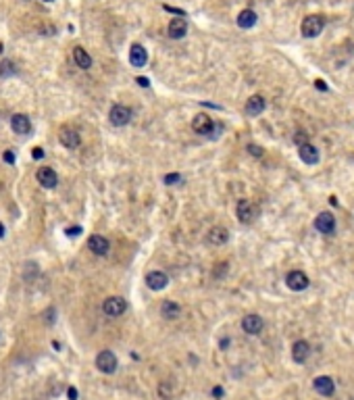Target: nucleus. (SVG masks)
Instances as JSON below:
<instances>
[{
  "label": "nucleus",
  "instance_id": "f257e3e1",
  "mask_svg": "<svg viewBox=\"0 0 354 400\" xmlns=\"http://www.w3.org/2000/svg\"><path fill=\"white\" fill-rule=\"evenodd\" d=\"M235 213H238V219L242 223H252L254 219L259 217V206L254 204L252 200L242 198V200L238 202V206H235Z\"/></svg>",
  "mask_w": 354,
  "mask_h": 400
},
{
  "label": "nucleus",
  "instance_id": "72a5a7b5",
  "mask_svg": "<svg viewBox=\"0 0 354 400\" xmlns=\"http://www.w3.org/2000/svg\"><path fill=\"white\" fill-rule=\"evenodd\" d=\"M67 233H69V236H79L81 227H71V229H67Z\"/></svg>",
  "mask_w": 354,
  "mask_h": 400
},
{
  "label": "nucleus",
  "instance_id": "412c9836",
  "mask_svg": "<svg viewBox=\"0 0 354 400\" xmlns=\"http://www.w3.org/2000/svg\"><path fill=\"white\" fill-rule=\"evenodd\" d=\"M36 177H38V182L44 186V188H54L56 186V173L50 167H40L38 173H36Z\"/></svg>",
  "mask_w": 354,
  "mask_h": 400
},
{
  "label": "nucleus",
  "instance_id": "39448f33",
  "mask_svg": "<svg viewBox=\"0 0 354 400\" xmlns=\"http://www.w3.org/2000/svg\"><path fill=\"white\" fill-rule=\"evenodd\" d=\"M125 309H127V302L121 296H110V298L104 300V305H102V311L108 317H119V315L125 313Z\"/></svg>",
  "mask_w": 354,
  "mask_h": 400
},
{
  "label": "nucleus",
  "instance_id": "5701e85b",
  "mask_svg": "<svg viewBox=\"0 0 354 400\" xmlns=\"http://www.w3.org/2000/svg\"><path fill=\"white\" fill-rule=\"evenodd\" d=\"M238 25L242 27V30H250V27H254V25H257V13L250 11V9L242 11L238 15Z\"/></svg>",
  "mask_w": 354,
  "mask_h": 400
},
{
  "label": "nucleus",
  "instance_id": "c85d7f7f",
  "mask_svg": "<svg viewBox=\"0 0 354 400\" xmlns=\"http://www.w3.org/2000/svg\"><path fill=\"white\" fill-rule=\"evenodd\" d=\"M5 161H7L9 165H13V163H15V155H13L11 150H7V153H5Z\"/></svg>",
  "mask_w": 354,
  "mask_h": 400
},
{
  "label": "nucleus",
  "instance_id": "bb28decb",
  "mask_svg": "<svg viewBox=\"0 0 354 400\" xmlns=\"http://www.w3.org/2000/svg\"><path fill=\"white\" fill-rule=\"evenodd\" d=\"M294 142L298 144V146H302V144H308V142H306V134H304V131H298V134L294 136Z\"/></svg>",
  "mask_w": 354,
  "mask_h": 400
},
{
  "label": "nucleus",
  "instance_id": "a878e982",
  "mask_svg": "<svg viewBox=\"0 0 354 400\" xmlns=\"http://www.w3.org/2000/svg\"><path fill=\"white\" fill-rule=\"evenodd\" d=\"M165 182L167 184H177V182H181V175L179 173H169V175H165Z\"/></svg>",
  "mask_w": 354,
  "mask_h": 400
},
{
  "label": "nucleus",
  "instance_id": "ddd939ff",
  "mask_svg": "<svg viewBox=\"0 0 354 400\" xmlns=\"http://www.w3.org/2000/svg\"><path fill=\"white\" fill-rule=\"evenodd\" d=\"M146 61H148V52H146V48L142 46V44H134V46H132V50H130V63H132L134 67H144V65H146Z\"/></svg>",
  "mask_w": 354,
  "mask_h": 400
},
{
  "label": "nucleus",
  "instance_id": "7c9ffc66",
  "mask_svg": "<svg viewBox=\"0 0 354 400\" xmlns=\"http://www.w3.org/2000/svg\"><path fill=\"white\" fill-rule=\"evenodd\" d=\"M315 86H317V90H321V92L327 90V84H325L323 79H317V81H315Z\"/></svg>",
  "mask_w": 354,
  "mask_h": 400
},
{
  "label": "nucleus",
  "instance_id": "c756f323",
  "mask_svg": "<svg viewBox=\"0 0 354 400\" xmlns=\"http://www.w3.org/2000/svg\"><path fill=\"white\" fill-rule=\"evenodd\" d=\"M136 84H140L142 88H148V86H150V81H148L146 77H138V79H136Z\"/></svg>",
  "mask_w": 354,
  "mask_h": 400
},
{
  "label": "nucleus",
  "instance_id": "9b49d317",
  "mask_svg": "<svg viewBox=\"0 0 354 400\" xmlns=\"http://www.w3.org/2000/svg\"><path fill=\"white\" fill-rule=\"evenodd\" d=\"M167 34H169V38H173V40H179V38H183V36L188 34V23H186V19L175 17L171 23H169V27H167Z\"/></svg>",
  "mask_w": 354,
  "mask_h": 400
},
{
  "label": "nucleus",
  "instance_id": "4be33fe9",
  "mask_svg": "<svg viewBox=\"0 0 354 400\" xmlns=\"http://www.w3.org/2000/svg\"><path fill=\"white\" fill-rule=\"evenodd\" d=\"M161 315L165 317V319H177V317L181 315V307L177 305V302H173V300H165L163 305H161Z\"/></svg>",
  "mask_w": 354,
  "mask_h": 400
},
{
  "label": "nucleus",
  "instance_id": "1a4fd4ad",
  "mask_svg": "<svg viewBox=\"0 0 354 400\" xmlns=\"http://www.w3.org/2000/svg\"><path fill=\"white\" fill-rule=\"evenodd\" d=\"M308 354H310V344H308L306 340L294 342V346H292V358H294V363H306Z\"/></svg>",
  "mask_w": 354,
  "mask_h": 400
},
{
  "label": "nucleus",
  "instance_id": "4468645a",
  "mask_svg": "<svg viewBox=\"0 0 354 400\" xmlns=\"http://www.w3.org/2000/svg\"><path fill=\"white\" fill-rule=\"evenodd\" d=\"M244 111H246V115L248 117H257V115H261L263 111H265V98H263V96H250V98H248V102H246V108H244Z\"/></svg>",
  "mask_w": 354,
  "mask_h": 400
},
{
  "label": "nucleus",
  "instance_id": "c9c22d12",
  "mask_svg": "<svg viewBox=\"0 0 354 400\" xmlns=\"http://www.w3.org/2000/svg\"><path fill=\"white\" fill-rule=\"evenodd\" d=\"M3 236H5V225L0 223V238H3Z\"/></svg>",
  "mask_w": 354,
  "mask_h": 400
},
{
  "label": "nucleus",
  "instance_id": "aec40b11",
  "mask_svg": "<svg viewBox=\"0 0 354 400\" xmlns=\"http://www.w3.org/2000/svg\"><path fill=\"white\" fill-rule=\"evenodd\" d=\"M167 284H169V280L163 271H152V273L146 275V286L150 290H163Z\"/></svg>",
  "mask_w": 354,
  "mask_h": 400
},
{
  "label": "nucleus",
  "instance_id": "473e14b6",
  "mask_svg": "<svg viewBox=\"0 0 354 400\" xmlns=\"http://www.w3.org/2000/svg\"><path fill=\"white\" fill-rule=\"evenodd\" d=\"M32 157H34V159H42V157H44V150H42V148H34Z\"/></svg>",
  "mask_w": 354,
  "mask_h": 400
},
{
  "label": "nucleus",
  "instance_id": "f704fd0d",
  "mask_svg": "<svg viewBox=\"0 0 354 400\" xmlns=\"http://www.w3.org/2000/svg\"><path fill=\"white\" fill-rule=\"evenodd\" d=\"M212 396L221 398V396H223V390H221V388H212Z\"/></svg>",
  "mask_w": 354,
  "mask_h": 400
},
{
  "label": "nucleus",
  "instance_id": "423d86ee",
  "mask_svg": "<svg viewBox=\"0 0 354 400\" xmlns=\"http://www.w3.org/2000/svg\"><path fill=\"white\" fill-rule=\"evenodd\" d=\"M286 284H288L290 290H294V292H302V290L308 288L310 282L306 278V273H302V271H290L288 278H286Z\"/></svg>",
  "mask_w": 354,
  "mask_h": 400
},
{
  "label": "nucleus",
  "instance_id": "f3484780",
  "mask_svg": "<svg viewBox=\"0 0 354 400\" xmlns=\"http://www.w3.org/2000/svg\"><path fill=\"white\" fill-rule=\"evenodd\" d=\"M59 140L65 148H77L79 146V134L75 129H69V127H63L61 134H59Z\"/></svg>",
  "mask_w": 354,
  "mask_h": 400
},
{
  "label": "nucleus",
  "instance_id": "20e7f679",
  "mask_svg": "<svg viewBox=\"0 0 354 400\" xmlns=\"http://www.w3.org/2000/svg\"><path fill=\"white\" fill-rule=\"evenodd\" d=\"M96 367L100 369L102 373H112V371L117 369V356H115V352H110V350L98 352V356H96Z\"/></svg>",
  "mask_w": 354,
  "mask_h": 400
},
{
  "label": "nucleus",
  "instance_id": "2f4dec72",
  "mask_svg": "<svg viewBox=\"0 0 354 400\" xmlns=\"http://www.w3.org/2000/svg\"><path fill=\"white\" fill-rule=\"evenodd\" d=\"M67 396H69V400H77V390H75V388H69V390H67Z\"/></svg>",
  "mask_w": 354,
  "mask_h": 400
},
{
  "label": "nucleus",
  "instance_id": "7ed1b4c3",
  "mask_svg": "<svg viewBox=\"0 0 354 400\" xmlns=\"http://www.w3.org/2000/svg\"><path fill=\"white\" fill-rule=\"evenodd\" d=\"M108 119H110L112 125L123 127V125H127V123L132 121V108H130V106H125V104H115V106L110 108Z\"/></svg>",
  "mask_w": 354,
  "mask_h": 400
},
{
  "label": "nucleus",
  "instance_id": "b1692460",
  "mask_svg": "<svg viewBox=\"0 0 354 400\" xmlns=\"http://www.w3.org/2000/svg\"><path fill=\"white\" fill-rule=\"evenodd\" d=\"M73 59H75L77 67H81V69H90V67H92V57H90V54L83 50L81 46H75V48H73Z\"/></svg>",
  "mask_w": 354,
  "mask_h": 400
},
{
  "label": "nucleus",
  "instance_id": "dca6fc26",
  "mask_svg": "<svg viewBox=\"0 0 354 400\" xmlns=\"http://www.w3.org/2000/svg\"><path fill=\"white\" fill-rule=\"evenodd\" d=\"M192 129H194L196 134H210V129H212V121H210V117H208V115H204V113L196 115V117L192 119Z\"/></svg>",
  "mask_w": 354,
  "mask_h": 400
},
{
  "label": "nucleus",
  "instance_id": "f8f14e48",
  "mask_svg": "<svg viewBox=\"0 0 354 400\" xmlns=\"http://www.w3.org/2000/svg\"><path fill=\"white\" fill-rule=\"evenodd\" d=\"M313 385H315V390H317L321 396H333V392H335V383H333V379L327 377V375H319V377L313 381Z\"/></svg>",
  "mask_w": 354,
  "mask_h": 400
},
{
  "label": "nucleus",
  "instance_id": "e433bc0d",
  "mask_svg": "<svg viewBox=\"0 0 354 400\" xmlns=\"http://www.w3.org/2000/svg\"><path fill=\"white\" fill-rule=\"evenodd\" d=\"M44 3H52V0H44Z\"/></svg>",
  "mask_w": 354,
  "mask_h": 400
},
{
  "label": "nucleus",
  "instance_id": "a211bd4d",
  "mask_svg": "<svg viewBox=\"0 0 354 400\" xmlns=\"http://www.w3.org/2000/svg\"><path fill=\"white\" fill-rule=\"evenodd\" d=\"M11 127H13V131H15V134L25 136V134H30L32 123H30V119H27L25 115H13L11 117Z\"/></svg>",
  "mask_w": 354,
  "mask_h": 400
},
{
  "label": "nucleus",
  "instance_id": "2eb2a0df",
  "mask_svg": "<svg viewBox=\"0 0 354 400\" xmlns=\"http://www.w3.org/2000/svg\"><path fill=\"white\" fill-rule=\"evenodd\" d=\"M298 155H300L302 163H306V165H317L319 163V150L313 144H302L298 148Z\"/></svg>",
  "mask_w": 354,
  "mask_h": 400
},
{
  "label": "nucleus",
  "instance_id": "9d476101",
  "mask_svg": "<svg viewBox=\"0 0 354 400\" xmlns=\"http://www.w3.org/2000/svg\"><path fill=\"white\" fill-rule=\"evenodd\" d=\"M315 227L321 231V233H333L335 231V217L331 213H321L317 219H315Z\"/></svg>",
  "mask_w": 354,
  "mask_h": 400
},
{
  "label": "nucleus",
  "instance_id": "6ab92c4d",
  "mask_svg": "<svg viewBox=\"0 0 354 400\" xmlns=\"http://www.w3.org/2000/svg\"><path fill=\"white\" fill-rule=\"evenodd\" d=\"M206 240H208V244H212V246H223L225 242L229 240V231L225 229V227H212V229L208 231Z\"/></svg>",
  "mask_w": 354,
  "mask_h": 400
},
{
  "label": "nucleus",
  "instance_id": "6e6552de",
  "mask_svg": "<svg viewBox=\"0 0 354 400\" xmlns=\"http://www.w3.org/2000/svg\"><path fill=\"white\" fill-rule=\"evenodd\" d=\"M263 317H259V315H246L244 319H242V329L246 334H250V336H257V334H261V329H263Z\"/></svg>",
  "mask_w": 354,
  "mask_h": 400
},
{
  "label": "nucleus",
  "instance_id": "0eeeda50",
  "mask_svg": "<svg viewBox=\"0 0 354 400\" xmlns=\"http://www.w3.org/2000/svg\"><path fill=\"white\" fill-rule=\"evenodd\" d=\"M88 248H90L94 254H98V256H106L108 250H110V244H108V240L104 236H100V233H94V236H90V240H88Z\"/></svg>",
  "mask_w": 354,
  "mask_h": 400
},
{
  "label": "nucleus",
  "instance_id": "cd10ccee",
  "mask_svg": "<svg viewBox=\"0 0 354 400\" xmlns=\"http://www.w3.org/2000/svg\"><path fill=\"white\" fill-rule=\"evenodd\" d=\"M248 153L254 155V157H263V148L257 146V144H250V146H248Z\"/></svg>",
  "mask_w": 354,
  "mask_h": 400
},
{
  "label": "nucleus",
  "instance_id": "393cba45",
  "mask_svg": "<svg viewBox=\"0 0 354 400\" xmlns=\"http://www.w3.org/2000/svg\"><path fill=\"white\" fill-rule=\"evenodd\" d=\"M159 394H161V398L169 400V398H171V394H173V390H171V385H169L167 381H161V383H159Z\"/></svg>",
  "mask_w": 354,
  "mask_h": 400
},
{
  "label": "nucleus",
  "instance_id": "f03ea898",
  "mask_svg": "<svg viewBox=\"0 0 354 400\" xmlns=\"http://www.w3.org/2000/svg\"><path fill=\"white\" fill-rule=\"evenodd\" d=\"M323 27H325V19L321 15H308V17H304L300 30H302L304 38H317L323 32Z\"/></svg>",
  "mask_w": 354,
  "mask_h": 400
}]
</instances>
